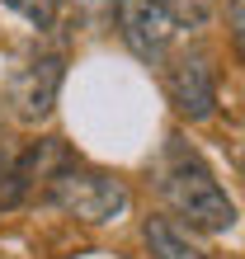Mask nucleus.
<instances>
[{
  "instance_id": "f257e3e1",
  "label": "nucleus",
  "mask_w": 245,
  "mask_h": 259,
  "mask_svg": "<svg viewBox=\"0 0 245 259\" xmlns=\"http://www.w3.org/2000/svg\"><path fill=\"white\" fill-rule=\"evenodd\" d=\"M156 189L189 226H198V231L217 236V231H231L236 226L231 193L217 184L212 165L198 156L189 142H179V137L165 142V156H160V170H156Z\"/></svg>"
},
{
  "instance_id": "f03ea898",
  "label": "nucleus",
  "mask_w": 245,
  "mask_h": 259,
  "mask_svg": "<svg viewBox=\"0 0 245 259\" xmlns=\"http://www.w3.org/2000/svg\"><path fill=\"white\" fill-rule=\"evenodd\" d=\"M43 198H48L52 207L71 212V217L90 222V226L118 222V217H128V207H132V189L123 184L118 175L95 170V165H80V160L61 165L48 184H43Z\"/></svg>"
},
{
  "instance_id": "7ed1b4c3",
  "label": "nucleus",
  "mask_w": 245,
  "mask_h": 259,
  "mask_svg": "<svg viewBox=\"0 0 245 259\" xmlns=\"http://www.w3.org/2000/svg\"><path fill=\"white\" fill-rule=\"evenodd\" d=\"M165 95H170L175 113L189 118V123H208L217 113V71H212L208 52H179L170 66H165Z\"/></svg>"
},
{
  "instance_id": "20e7f679",
  "label": "nucleus",
  "mask_w": 245,
  "mask_h": 259,
  "mask_svg": "<svg viewBox=\"0 0 245 259\" xmlns=\"http://www.w3.org/2000/svg\"><path fill=\"white\" fill-rule=\"evenodd\" d=\"M118 33L123 42L142 57V62L156 66L165 48H170V38H175V28L170 19H165V10H160V0H118Z\"/></svg>"
},
{
  "instance_id": "39448f33",
  "label": "nucleus",
  "mask_w": 245,
  "mask_h": 259,
  "mask_svg": "<svg viewBox=\"0 0 245 259\" xmlns=\"http://www.w3.org/2000/svg\"><path fill=\"white\" fill-rule=\"evenodd\" d=\"M61 57H33L19 75H14L10 85V99H14V113L24 118V123H43L52 109H57V95H61Z\"/></svg>"
},
{
  "instance_id": "423d86ee",
  "label": "nucleus",
  "mask_w": 245,
  "mask_h": 259,
  "mask_svg": "<svg viewBox=\"0 0 245 259\" xmlns=\"http://www.w3.org/2000/svg\"><path fill=\"white\" fill-rule=\"evenodd\" d=\"M142 240H146L151 259H203V250H198L193 240L184 236V226H175L170 217H146Z\"/></svg>"
},
{
  "instance_id": "0eeeda50",
  "label": "nucleus",
  "mask_w": 245,
  "mask_h": 259,
  "mask_svg": "<svg viewBox=\"0 0 245 259\" xmlns=\"http://www.w3.org/2000/svg\"><path fill=\"white\" fill-rule=\"evenodd\" d=\"M160 10H165V19H170V28L179 33H198L208 19H212V10H217V0H160Z\"/></svg>"
},
{
  "instance_id": "6e6552de",
  "label": "nucleus",
  "mask_w": 245,
  "mask_h": 259,
  "mask_svg": "<svg viewBox=\"0 0 245 259\" xmlns=\"http://www.w3.org/2000/svg\"><path fill=\"white\" fill-rule=\"evenodd\" d=\"M14 170H19V151H14L10 137H0V207L19 203V179H14Z\"/></svg>"
},
{
  "instance_id": "1a4fd4ad",
  "label": "nucleus",
  "mask_w": 245,
  "mask_h": 259,
  "mask_svg": "<svg viewBox=\"0 0 245 259\" xmlns=\"http://www.w3.org/2000/svg\"><path fill=\"white\" fill-rule=\"evenodd\" d=\"M0 5L14 10L19 19H28L33 28H48V24L57 19V5H61V0H0Z\"/></svg>"
},
{
  "instance_id": "9d476101",
  "label": "nucleus",
  "mask_w": 245,
  "mask_h": 259,
  "mask_svg": "<svg viewBox=\"0 0 245 259\" xmlns=\"http://www.w3.org/2000/svg\"><path fill=\"white\" fill-rule=\"evenodd\" d=\"M71 10L80 14L85 24H104V19H113L118 0H71Z\"/></svg>"
},
{
  "instance_id": "9b49d317",
  "label": "nucleus",
  "mask_w": 245,
  "mask_h": 259,
  "mask_svg": "<svg viewBox=\"0 0 245 259\" xmlns=\"http://www.w3.org/2000/svg\"><path fill=\"white\" fill-rule=\"evenodd\" d=\"M231 42H236V52H240V62H245V0H231Z\"/></svg>"
},
{
  "instance_id": "f8f14e48",
  "label": "nucleus",
  "mask_w": 245,
  "mask_h": 259,
  "mask_svg": "<svg viewBox=\"0 0 245 259\" xmlns=\"http://www.w3.org/2000/svg\"><path fill=\"white\" fill-rule=\"evenodd\" d=\"M236 165H240V179H245V146H240V156H236Z\"/></svg>"
}]
</instances>
